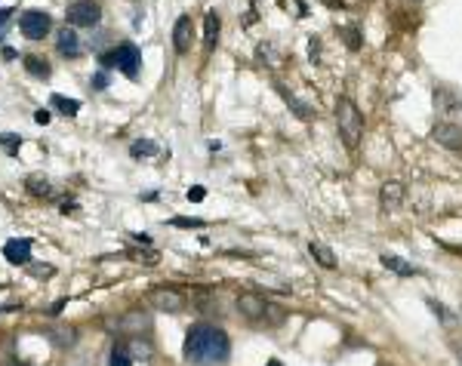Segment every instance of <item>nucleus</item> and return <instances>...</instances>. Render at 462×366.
I'll return each instance as SVG.
<instances>
[{
	"instance_id": "obj_6",
	"label": "nucleus",
	"mask_w": 462,
	"mask_h": 366,
	"mask_svg": "<svg viewBox=\"0 0 462 366\" xmlns=\"http://www.w3.org/2000/svg\"><path fill=\"white\" fill-rule=\"evenodd\" d=\"M114 65L123 71L127 77H139V68H142V52L133 46V43H120L117 49H114Z\"/></svg>"
},
{
	"instance_id": "obj_32",
	"label": "nucleus",
	"mask_w": 462,
	"mask_h": 366,
	"mask_svg": "<svg viewBox=\"0 0 462 366\" xmlns=\"http://www.w3.org/2000/svg\"><path fill=\"white\" fill-rule=\"evenodd\" d=\"M456 357H459V363H462V345H456Z\"/></svg>"
},
{
	"instance_id": "obj_12",
	"label": "nucleus",
	"mask_w": 462,
	"mask_h": 366,
	"mask_svg": "<svg viewBox=\"0 0 462 366\" xmlns=\"http://www.w3.org/2000/svg\"><path fill=\"white\" fill-rule=\"evenodd\" d=\"M379 262H382L388 271L401 274V277H413V274H419V268H413L407 259H401V255H392V252H382V255H379Z\"/></svg>"
},
{
	"instance_id": "obj_27",
	"label": "nucleus",
	"mask_w": 462,
	"mask_h": 366,
	"mask_svg": "<svg viewBox=\"0 0 462 366\" xmlns=\"http://www.w3.org/2000/svg\"><path fill=\"white\" fill-rule=\"evenodd\" d=\"M130 255H133L136 262H148V265L157 262V252H139V249H136V252H130Z\"/></svg>"
},
{
	"instance_id": "obj_9",
	"label": "nucleus",
	"mask_w": 462,
	"mask_h": 366,
	"mask_svg": "<svg viewBox=\"0 0 462 366\" xmlns=\"http://www.w3.org/2000/svg\"><path fill=\"white\" fill-rule=\"evenodd\" d=\"M237 308H240V314L243 317H250V320H262L265 314H268V302H265L262 296H256V292H243V296L237 299Z\"/></svg>"
},
{
	"instance_id": "obj_30",
	"label": "nucleus",
	"mask_w": 462,
	"mask_h": 366,
	"mask_svg": "<svg viewBox=\"0 0 462 366\" xmlns=\"http://www.w3.org/2000/svg\"><path fill=\"white\" fill-rule=\"evenodd\" d=\"M12 15V9L6 6V9H0V40H3V31H6V19Z\"/></svg>"
},
{
	"instance_id": "obj_7",
	"label": "nucleus",
	"mask_w": 462,
	"mask_h": 366,
	"mask_svg": "<svg viewBox=\"0 0 462 366\" xmlns=\"http://www.w3.org/2000/svg\"><path fill=\"white\" fill-rule=\"evenodd\" d=\"M432 139L441 145V148L459 151V148H462V126H456V123H450V120H444V123H438L435 130H432Z\"/></svg>"
},
{
	"instance_id": "obj_3",
	"label": "nucleus",
	"mask_w": 462,
	"mask_h": 366,
	"mask_svg": "<svg viewBox=\"0 0 462 366\" xmlns=\"http://www.w3.org/2000/svg\"><path fill=\"white\" fill-rule=\"evenodd\" d=\"M65 19L74 28H93L102 19V6L96 3V0H74V3L68 6V12H65Z\"/></svg>"
},
{
	"instance_id": "obj_1",
	"label": "nucleus",
	"mask_w": 462,
	"mask_h": 366,
	"mask_svg": "<svg viewBox=\"0 0 462 366\" xmlns=\"http://www.w3.org/2000/svg\"><path fill=\"white\" fill-rule=\"evenodd\" d=\"M231 354V342L222 329L210 326V323H194L185 336V360L198 363V366H216L225 363Z\"/></svg>"
},
{
	"instance_id": "obj_5",
	"label": "nucleus",
	"mask_w": 462,
	"mask_h": 366,
	"mask_svg": "<svg viewBox=\"0 0 462 366\" xmlns=\"http://www.w3.org/2000/svg\"><path fill=\"white\" fill-rule=\"evenodd\" d=\"M49 15L43 12V9H28V12H22V19H19V28H22V34L28 40H43L46 37V31H49Z\"/></svg>"
},
{
	"instance_id": "obj_28",
	"label": "nucleus",
	"mask_w": 462,
	"mask_h": 366,
	"mask_svg": "<svg viewBox=\"0 0 462 366\" xmlns=\"http://www.w3.org/2000/svg\"><path fill=\"white\" fill-rule=\"evenodd\" d=\"M432 308H435V311H438V314H441V323H447V326L453 323V314H450V311H447V308H444V305H438V302H432Z\"/></svg>"
},
{
	"instance_id": "obj_11",
	"label": "nucleus",
	"mask_w": 462,
	"mask_h": 366,
	"mask_svg": "<svg viewBox=\"0 0 462 366\" xmlns=\"http://www.w3.org/2000/svg\"><path fill=\"white\" fill-rule=\"evenodd\" d=\"M3 255H6V262L12 265H25L31 259V240H25V237H19V240H9L3 246Z\"/></svg>"
},
{
	"instance_id": "obj_26",
	"label": "nucleus",
	"mask_w": 462,
	"mask_h": 366,
	"mask_svg": "<svg viewBox=\"0 0 462 366\" xmlns=\"http://www.w3.org/2000/svg\"><path fill=\"white\" fill-rule=\"evenodd\" d=\"M188 200H194V203H201V200L207 197V188L204 185H194V188H188V194H185Z\"/></svg>"
},
{
	"instance_id": "obj_22",
	"label": "nucleus",
	"mask_w": 462,
	"mask_h": 366,
	"mask_svg": "<svg viewBox=\"0 0 462 366\" xmlns=\"http://www.w3.org/2000/svg\"><path fill=\"white\" fill-rule=\"evenodd\" d=\"M130 151H133V157H148V154H154L157 148H154L151 142H142V139H139V142H133V148H130Z\"/></svg>"
},
{
	"instance_id": "obj_18",
	"label": "nucleus",
	"mask_w": 462,
	"mask_h": 366,
	"mask_svg": "<svg viewBox=\"0 0 462 366\" xmlns=\"http://www.w3.org/2000/svg\"><path fill=\"white\" fill-rule=\"evenodd\" d=\"M52 105L59 108V111L65 114V117H74L77 111H80V102H74V99H65V96H52Z\"/></svg>"
},
{
	"instance_id": "obj_15",
	"label": "nucleus",
	"mask_w": 462,
	"mask_h": 366,
	"mask_svg": "<svg viewBox=\"0 0 462 366\" xmlns=\"http://www.w3.org/2000/svg\"><path fill=\"white\" fill-rule=\"evenodd\" d=\"M59 52L68 59H74L77 52H80V43H77V34L71 31V28H62L59 31Z\"/></svg>"
},
{
	"instance_id": "obj_19",
	"label": "nucleus",
	"mask_w": 462,
	"mask_h": 366,
	"mask_svg": "<svg viewBox=\"0 0 462 366\" xmlns=\"http://www.w3.org/2000/svg\"><path fill=\"white\" fill-rule=\"evenodd\" d=\"M111 366H133V357L127 351V345H114L111 348Z\"/></svg>"
},
{
	"instance_id": "obj_29",
	"label": "nucleus",
	"mask_w": 462,
	"mask_h": 366,
	"mask_svg": "<svg viewBox=\"0 0 462 366\" xmlns=\"http://www.w3.org/2000/svg\"><path fill=\"white\" fill-rule=\"evenodd\" d=\"M105 86H108V74H105V71H99V74L93 77V89H105Z\"/></svg>"
},
{
	"instance_id": "obj_21",
	"label": "nucleus",
	"mask_w": 462,
	"mask_h": 366,
	"mask_svg": "<svg viewBox=\"0 0 462 366\" xmlns=\"http://www.w3.org/2000/svg\"><path fill=\"white\" fill-rule=\"evenodd\" d=\"M28 191H34L37 197H49V182H43V179H28Z\"/></svg>"
},
{
	"instance_id": "obj_24",
	"label": "nucleus",
	"mask_w": 462,
	"mask_h": 366,
	"mask_svg": "<svg viewBox=\"0 0 462 366\" xmlns=\"http://www.w3.org/2000/svg\"><path fill=\"white\" fill-rule=\"evenodd\" d=\"M148 320H139V314H127V320L120 323V329H145Z\"/></svg>"
},
{
	"instance_id": "obj_23",
	"label": "nucleus",
	"mask_w": 462,
	"mask_h": 366,
	"mask_svg": "<svg viewBox=\"0 0 462 366\" xmlns=\"http://www.w3.org/2000/svg\"><path fill=\"white\" fill-rule=\"evenodd\" d=\"M170 222H173L176 228H204V218H185V215H176V218H170Z\"/></svg>"
},
{
	"instance_id": "obj_33",
	"label": "nucleus",
	"mask_w": 462,
	"mask_h": 366,
	"mask_svg": "<svg viewBox=\"0 0 462 366\" xmlns=\"http://www.w3.org/2000/svg\"><path fill=\"white\" fill-rule=\"evenodd\" d=\"M268 366H280V363H277V360H271V363H268Z\"/></svg>"
},
{
	"instance_id": "obj_13",
	"label": "nucleus",
	"mask_w": 462,
	"mask_h": 366,
	"mask_svg": "<svg viewBox=\"0 0 462 366\" xmlns=\"http://www.w3.org/2000/svg\"><path fill=\"white\" fill-rule=\"evenodd\" d=\"M308 252L314 255V262L321 265V268H327V271L336 268V252H333L324 240H311V243H308Z\"/></svg>"
},
{
	"instance_id": "obj_20",
	"label": "nucleus",
	"mask_w": 462,
	"mask_h": 366,
	"mask_svg": "<svg viewBox=\"0 0 462 366\" xmlns=\"http://www.w3.org/2000/svg\"><path fill=\"white\" fill-rule=\"evenodd\" d=\"M0 145H3L6 154H15V151H19V145H22V139L15 136V133H3V136H0Z\"/></svg>"
},
{
	"instance_id": "obj_31",
	"label": "nucleus",
	"mask_w": 462,
	"mask_h": 366,
	"mask_svg": "<svg viewBox=\"0 0 462 366\" xmlns=\"http://www.w3.org/2000/svg\"><path fill=\"white\" fill-rule=\"evenodd\" d=\"M49 117H52V114L46 111V108H40V111L34 114V120H37V123H49Z\"/></svg>"
},
{
	"instance_id": "obj_10",
	"label": "nucleus",
	"mask_w": 462,
	"mask_h": 366,
	"mask_svg": "<svg viewBox=\"0 0 462 366\" xmlns=\"http://www.w3.org/2000/svg\"><path fill=\"white\" fill-rule=\"evenodd\" d=\"M194 40V25H191V15H179L173 25V46L176 52H188Z\"/></svg>"
},
{
	"instance_id": "obj_14",
	"label": "nucleus",
	"mask_w": 462,
	"mask_h": 366,
	"mask_svg": "<svg viewBox=\"0 0 462 366\" xmlns=\"http://www.w3.org/2000/svg\"><path fill=\"white\" fill-rule=\"evenodd\" d=\"M216 40H219V12L210 9L204 15V43H207V49L216 46Z\"/></svg>"
},
{
	"instance_id": "obj_17",
	"label": "nucleus",
	"mask_w": 462,
	"mask_h": 366,
	"mask_svg": "<svg viewBox=\"0 0 462 366\" xmlns=\"http://www.w3.org/2000/svg\"><path fill=\"white\" fill-rule=\"evenodd\" d=\"M283 102H287V105L293 108V111L299 114V120H311V117H314V111H311V108H308V105H302V102H299L293 93H283Z\"/></svg>"
},
{
	"instance_id": "obj_16",
	"label": "nucleus",
	"mask_w": 462,
	"mask_h": 366,
	"mask_svg": "<svg viewBox=\"0 0 462 366\" xmlns=\"http://www.w3.org/2000/svg\"><path fill=\"white\" fill-rule=\"evenodd\" d=\"M25 71H31L34 77H49V62L40 59V56H25Z\"/></svg>"
},
{
	"instance_id": "obj_2",
	"label": "nucleus",
	"mask_w": 462,
	"mask_h": 366,
	"mask_svg": "<svg viewBox=\"0 0 462 366\" xmlns=\"http://www.w3.org/2000/svg\"><path fill=\"white\" fill-rule=\"evenodd\" d=\"M336 126H339V136L345 142V148H351V151L358 148L361 136H364V114L348 96H342L336 102Z\"/></svg>"
},
{
	"instance_id": "obj_4",
	"label": "nucleus",
	"mask_w": 462,
	"mask_h": 366,
	"mask_svg": "<svg viewBox=\"0 0 462 366\" xmlns=\"http://www.w3.org/2000/svg\"><path fill=\"white\" fill-rule=\"evenodd\" d=\"M148 299H151V305L157 311H167V314H179V311L188 305L185 292H179L176 286H157V289L148 292Z\"/></svg>"
},
{
	"instance_id": "obj_8",
	"label": "nucleus",
	"mask_w": 462,
	"mask_h": 366,
	"mask_svg": "<svg viewBox=\"0 0 462 366\" xmlns=\"http://www.w3.org/2000/svg\"><path fill=\"white\" fill-rule=\"evenodd\" d=\"M404 194H407L404 182H398V179H388L385 185L379 188V203H382V209H385V212H395V209L404 203Z\"/></svg>"
},
{
	"instance_id": "obj_25",
	"label": "nucleus",
	"mask_w": 462,
	"mask_h": 366,
	"mask_svg": "<svg viewBox=\"0 0 462 366\" xmlns=\"http://www.w3.org/2000/svg\"><path fill=\"white\" fill-rule=\"evenodd\" d=\"M345 40H348V49H361V37H358V28H345Z\"/></svg>"
}]
</instances>
